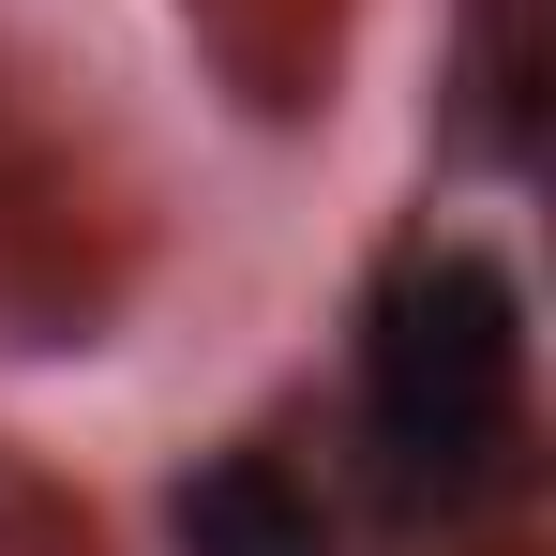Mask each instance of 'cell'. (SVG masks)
Wrapping results in <instances>:
<instances>
[{"instance_id": "6da1fadb", "label": "cell", "mask_w": 556, "mask_h": 556, "mask_svg": "<svg viewBox=\"0 0 556 556\" xmlns=\"http://www.w3.org/2000/svg\"><path fill=\"white\" fill-rule=\"evenodd\" d=\"M362 452L391 511H466L527 452V286L496 241H406L362 301Z\"/></svg>"}, {"instance_id": "7a4b0ae2", "label": "cell", "mask_w": 556, "mask_h": 556, "mask_svg": "<svg viewBox=\"0 0 556 556\" xmlns=\"http://www.w3.org/2000/svg\"><path fill=\"white\" fill-rule=\"evenodd\" d=\"M166 542L181 556H331V511H316V481L286 452H211L166 496Z\"/></svg>"}]
</instances>
